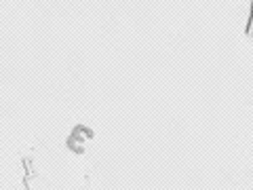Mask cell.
Returning <instances> with one entry per match:
<instances>
[{"label":"cell","mask_w":253,"mask_h":190,"mask_svg":"<svg viewBox=\"0 0 253 190\" xmlns=\"http://www.w3.org/2000/svg\"><path fill=\"white\" fill-rule=\"evenodd\" d=\"M91 140V129L89 127H76V129L70 133L68 138V148L74 150V152H84V142Z\"/></svg>","instance_id":"6da1fadb"},{"label":"cell","mask_w":253,"mask_h":190,"mask_svg":"<svg viewBox=\"0 0 253 190\" xmlns=\"http://www.w3.org/2000/svg\"><path fill=\"white\" fill-rule=\"evenodd\" d=\"M247 32L253 34V4H251V15H249V21H247Z\"/></svg>","instance_id":"7a4b0ae2"}]
</instances>
